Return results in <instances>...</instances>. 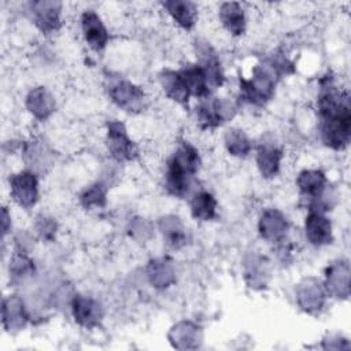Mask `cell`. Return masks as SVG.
Returning <instances> with one entry per match:
<instances>
[{
	"label": "cell",
	"mask_w": 351,
	"mask_h": 351,
	"mask_svg": "<svg viewBox=\"0 0 351 351\" xmlns=\"http://www.w3.org/2000/svg\"><path fill=\"white\" fill-rule=\"evenodd\" d=\"M149 230H151V226L144 218H136L130 223V234L136 239H143V240L147 239L149 236Z\"/></svg>",
	"instance_id": "34"
},
{
	"label": "cell",
	"mask_w": 351,
	"mask_h": 351,
	"mask_svg": "<svg viewBox=\"0 0 351 351\" xmlns=\"http://www.w3.org/2000/svg\"><path fill=\"white\" fill-rule=\"evenodd\" d=\"M158 228L170 248L180 250L186 244V229L177 215H165L159 218Z\"/></svg>",
	"instance_id": "26"
},
{
	"label": "cell",
	"mask_w": 351,
	"mask_h": 351,
	"mask_svg": "<svg viewBox=\"0 0 351 351\" xmlns=\"http://www.w3.org/2000/svg\"><path fill=\"white\" fill-rule=\"evenodd\" d=\"M191 214L196 221L207 222L217 217V200L206 191L193 193L191 199Z\"/></svg>",
	"instance_id": "27"
},
{
	"label": "cell",
	"mask_w": 351,
	"mask_h": 351,
	"mask_svg": "<svg viewBox=\"0 0 351 351\" xmlns=\"http://www.w3.org/2000/svg\"><path fill=\"white\" fill-rule=\"evenodd\" d=\"M244 276L247 284L254 289H261L267 282V265L265 258L261 255L252 254L244 263Z\"/></svg>",
	"instance_id": "28"
},
{
	"label": "cell",
	"mask_w": 351,
	"mask_h": 351,
	"mask_svg": "<svg viewBox=\"0 0 351 351\" xmlns=\"http://www.w3.org/2000/svg\"><path fill=\"white\" fill-rule=\"evenodd\" d=\"M223 143L226 147V151L236 158H245L250 155L252 149V141L245 134L244 130L232 128L226 130L223 136Z\"/></svg>",
	"instance_id": "29"
},
{
	"label": "cell",
	"mask_w": 351,
	"mask_h": 351,
	"mask_svg": "<svg viewBox=\"0 0 351 351\" xmlns=\"http://www.w3.org/2000/svg\"><path fill=\"white\" fill-rule=\"evenodd\" d=\"M11 226V217L7 211V207H3L1 210V229H3V236H5L10 230Z\"/></svg>",
	"instance_id": "35"
},
{
	"label": "cell",
	"mask_w": 351,
	"mask_h": 351,
	"mask_svg": "<svg viewBox=\"0 0 351 351\" xmlns=\"http://www.w3.org/2000/svg\"><path fill=\"white\" fill-rule=\"evenodd\" d=\"M107 186L103 182H95L86 186L81 195H80V202L82 207L85 208H101L107 203Z\"/></svg>",
	"instance_id": "31"
},
{
	"label": "cell",
	"mask_w": 351,
	"mask_h": 351,
	"mask_svg": "<svg viewBox=\"0 0 351 351\" xmlns=\"http://www.w3.org/2000/svg\"><path fill=\"white\" fill-rule=\"evenodd\" d=\"M106 145L110 155L118 162L134 160L138 156V148L129 137L125 125L119 121H110L107 123Z\"/></svg>",
	"instance_id": "4"
},
{
	"label": "cell",
	"mask_w": 351,
	"mask_h": 351,
	"mask_svg": "<svg viewBox=\"0 0 351 351\" xmlns=\"http://www.w3.org/2000/svg\"><path fill=\"white\" fill-rule=\"evenodd\" d=\"M278 80L280 77L269 60H265L254 67L251 78L240 77V99L252 106L262 107L274 96Z\"/></svg>",
	"instance_id": "2"
},
{
	"label": "cell",
	"mask_w": 351,
	"mask_h": 351,
	"mask_svg": "<svg viewBox=\"0 0 351 351\" xmlns=\"http://www.w3.org/2000/svg\"><path fill=\"white\" fill-rule=\"evenodd\" d=\"M74 321L82 328H96L103 319V307L93 298L74 295L70 302Z\"/></svg>",
	"instance_id": "12"
},
{
	"label": "cell",
	"mask_w": 351,
	"mask_h": 351,
	"mask_svg": "<svg viewBox=\"0 0 351 351\" xmlns=\"http://www.w3.org/2000/svg\"><path fill=\"white\" fill-rule=\"evenodd\" d=\"M321 138L332 149H344L351 140V115L321 119Z\"/></svg>",
	"instance_id": "7"
},
{
	"label": "cell",
	"mask_w": 351,
	"mask_h": 351,
	"mask_svg": "<svg viewBox=\"0 0 351 351\" xmlns=\"http://www.w3.org/2000/svg\"><path fill=\"white\" fill-rule=\"evenodd\" d=\"M30 315L25 306V302L18 295H10L3 299L1 304V319L3 326L7 332H18L23 329Z\"/></svg>",
	"instance_id": "17"
},
{
	"label": "cell",
	"mask_w": 351,
	"mask_h": 351,
	"mask_svg": "<svg viewBox=\"0 0 351 351\" xmlns=\"http://www.w3.org/2000/svg\"><path fill=\"white\" fill-rule=\"evenodd\" d=\"M236 114V106L226 99L206 97L196 107V119L202 129H215L223 122L232 119Z\"/></svg>",
	"instance_id": "3"
},
{
	"label": "cell",
	"mask_w": 351,
	"mask_h": 351,
	"mask_svg": "<svg viewBox=\"0 0 351 351\" xmlns=\"http://www.w3.org/2000/svg\"><path fill=\"white\" fill-rule=\"evenodd\" d=\"M47 154V149L37 144V143H33L30 145H27L26 151H25V155H26V160L29 163V166L34 170H38L44 166V163H47L48 160V155Z\"/></svg>",
	"instance_id": "33"
},
{
	"label": "cell",
	"mask_w": 351,
	"mask_h": 351,
	"mask_svg": "<svg viewBox=\"0 0 351 351\" xmlns=\"http://www.w3.org/2000/svg\"><path fill=\"white\" fill-rule=\"evenodd\" d=\"M178 73H180L191 96H195L200 100L210 96L211 88L208 85L206 73L197 63L196 64H185L178 70Z\"/></svg>",
	"instance_id": "21"
},
{
	"label": "cell",
	"mask_w": 351,
	"mask_h": 351,
	"mask_svg": "<svg viewBox=\"0 0 351 351\" xmlns=\"http://www.w3.org/2000/svg\"><path fill=\"white\" fill-rule=\"evenodd\" d=\"M195 51L199 60L197 64L204 70L211 90L217 89L223 84V71L217 52L210 45V43L204 40H197L195 43Z\"/></svg>",
	"instance_id": "13"
},
{
	"label": "cell",
	"mask_w": 351,
	"mask_h": 351,
	"mask_svg": "<svg viewBox=\"0 0 351 351\" xmlns=\"http://www.w3.org/2000/svg\"><path fill=\"white\" fill-rule=\"evenodd\" d=\"M34 229H36L37 236H38L41 240L52 241V240L55 239V236H56L58 225H56V221H55L53 218L41 214V215H38V217L36 218Z\"/></svg>",
	"instance_id": "32"
},
{
	"label": "cell",
	"mask_w": 351,
	"mask_h": 351,
	"mask_svg": "<svg viewBox=\"0 0 351 351\" xmlns=\"http://www.w3.org/2000/svg\"><path fill=\"white\" fill-rule=\"evenodd\" d=\"M111 101L126 112H140L145 107L144 90L126 80H117L108 85Z\"/></svg>",
	"instance_id": "5"
},
{
	"label": "cell",
	"mask_w": 351,
	"mask_h": 351,
	"mask_svg": "<svg viewBox=\"0 0 351 351\" xmlns=\"http://www.w3.org/2000/svg\"><path fill=\"white\" fill-rule=\"evenodd\" d=\"M202 329L192 321H180L169 332V340L178 350L197 348L202 341Z\"/></svg>",
	"instance_id": "19"
},
{
	"label": "cell",
	"mask_w": 351,
	"mask_h": 351,
	"mask_svg": "<svg viewBox=\"0 0 351 351\" xmlns=\"http://www.w3.org/2000/svg\"><path fill=\"white\" fill-rule=\"evenodd\" d=\"M163 8L173 18V21L182 29L191 30L197 19V7L186 0H169L162 3Z\"/></svg>",
	"instance_id": "23"
},
{
	"label": "cell",
	"mask_w": 351,
	"mask_h": 351,
	"mask_svg": "<svg viewBox=\"0 0 351 351\" xmlns=\"http://www.w3.org/2000/svg\"><path fill=\"white\" fill-rule=\"evenodd\" d=\"M34 273V263L26 252L16 251L10 259V277L12 282H22Z\"/></svg>",
	"instance_id": "30"
},
{
	"label": "cell",
	"mask_w": 351,
	"mask_h": 351,
	"mask_svg": "<svg viewBox=\"0 0 351 351\" xmlns=\"http://www.w3.org/2000/svg\"><path fill=\"white\" fill-rule=\"evenodd\" d=\"M12 200L23 208L33 207L38 200V180L34 171L22 170L10 177Z\"/></svg>",
	"instance_id": "6"
},
{
	"label": "cell",
	"mask_w": 351,
	"mask_h": 351,
	"mask_svg": "<svg viewBox=\"0 0 351 351\" xmlns=\"http://www.w3.org/2000/svg\"><path fill=\"white\" fill-rule=\"evenodd\" d=\"M29 11L34 25L44 34L55 33L62 25V3L59 1H30Z\"/></svg>",
	"instance_id": "8"
},
{
	"label": "cell",
	"mask_w": 351,
	"mask_h": 351,
	"mask_svg": "<svg viewBox=\"0 0 351 351\" xmlns=\"http://www.w3.org/2000/svg\"><path fill=\"white\" fill-rule=\"evenodd\" d=\"M147 278L156 289H166L176 281V271L167 258H155L147 265Z\"/></svg>",
	"instance_id": "22"
},
{
	"label": "cell",
	"mask_w": 351,
	"mask_h": 351,
	"mask_svg": "<svg viewBox=\"0 0 351 351\" xmlns=\"http://www.w3.org/2000/svg\"><path fill=\"white\" fill-rule=\"evenodd\" d=\"M159 84L162 86V89L165 90V93L167 95V97H170L171 100H174L178 104H188V100L191 97L178 70H170V69H165L159 73Z\"/></svg>",
	"instance_id": "25"
},
{
	"label": "cell",
	"mask_w": 351,
	"mask_h": 351,
	"mask_svg": "<svg viewBox=\"0 0 351 351\" xmlns=\"http://www.w3.org/2000/svg\"><path fill=\"white\" fill-rule=\"evenodd\" d=\"M81 30L86 44L96 52H100L106 48L110 40L107 27L104 26L101 18L93 11L86 10L81 15Z\"/></svg>",
	"instance_id": "14"
},
{
	"label": "cell",
	"mask_w": 351,
	"mask_h": 351,
	"mask_svg": "<svg viewBox=\"0 0 351 351\" xmlns=\"http://www.w3.org/2000/svg\"><path fill=\"white\" fill-rule=\"evenodd\" d=\"M25 103L27 111L40 121L49 118L56 108L55 97L45 86L33 88L27 93Z\"/></svg>",
	"instance_id": "18"
},
{
	"label": "cell",
	"mask_w": 351,
	"mask_h": 351,
	"mask_svg": "<svg viewBox=\"0 0 351 351\" xmlns=\"http://www.w3.org/2000/svg\"><path fill=\"white\" fill-rule=\"evenodd\" d=\"M219 21L222 26L233 36H241L245 32V12L240 3L226 1L219 7Z\"/></svg>",
	"instance_id": "24"
},
{
	"label": "cell",
	"mask_w": 351,
	"mask_h": 351,
	"mask_svg": "<svg viewBox=\"0 0 351 351\" xmlns=\"http://www.w3.org/2000/svg\"><path fill=\"white\" fill-rule=\"evenodd\" d=\"M296 186L300 199L306 202V207L311 208L328 188V180L324 171L317 169H304L296 178Z\"/></svg>",
	"instance_id": "9"
},
{
	"label": "cell",
	"mask_w": 351,
	"mask_h": 351,
	"mask_svg": "<svg viewBox=\"0 0 351 351\" xmlns=\"http://www.w3.org/2000/svg\"><path fill=\"white\" fill-rule=\"evenodd\" d=\"M202 165L199 151L188 141H182L169 158L165 186L176 197H185L193 185V178Z\"/></svg>",
	"instance_id": "1"
},
{
	"label": "cell",
	"mask_w": 351,
	"mask_h": 351,
	"mask_svg": "<svg viewBox=\"0 0 351 351\" xmlns=\"http://www.w3.org/2000/svg\"><path fill=\"white\" fill-rule=\"evenodd\" d=\"M350 263L346 259L332 262L325 270L324 288L326 295L336 299H347L350 296Z\"/></svg>",
	"instance_id": "11"
},
{
	"label": "cell",
	"mask_w": 351,
	"mask_h": 351,
	"mask_svg": "<svg viewBox=\"0 0 351 351\" xmlns=\"http://www.w3.org/2000/svg\"><path fill=\"white\" fill-rule=\"evenodd\" d=\"M282 151L277 144L262 141L256 148V166L263 178H273L280 170Z\"/></svg>",
	"instance_id": "20"
},
{
	"label": "cell",
	"mask_w": 351,
	"mask_h": 351,
	"mask_svg": "<svg viewBox=\"0 0 351 351\" xmlns=\"http://www.w3.org/2000/svg\"><path fill=\"white\" fill-rule=\"evenodd\" d=\"M298 306L308 313L314 314L324 307L326 299V291L324 284L315 277L303 278L295 288Z\"/></svg>",
	"instance_id": "10"
},
{
	"label": "cell",
	"mask_w": 351,
	"mask_h": 351,
	"mask_svg": "<svg viewBox=\"0 0 351 351\" xmlns=\"http://www.w3.org/2000/svg\"><path fill=\"white\" fill-rule=\"evenodd\" d=\"M304 233L307 241L315 247H322L333 241L332 222L324 213L308 211L304 219Z\"/></svg>",
	"instance_id": "15"
},
{
	"label": "cell",
	"mask_w": 351,
	"mask_h": 351,
	"mask_svg": "<svg viewBox=\"0 0 351 351\" xmlns=\"http://www.w3.org/2000/svg\"><path fill=\"white\" fill-rule=\"evenodd\" d=\"M258 230L262 239L270 243H280L287 236V217L277 208H267L259 217Z\"/></svg>",
	"instance_id": "16"
}]
</instances>
